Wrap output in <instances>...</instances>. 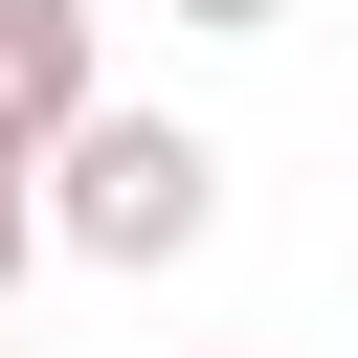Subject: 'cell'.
Listing matches in <instances>:
<instances>
[{"mask_svg": "<svg viewBox=\"0 0 358 358\" xmlns=\"http://www.w3.org/2000/svg\"><path fill=\"white\" fill-rule=\"evenodd\" d=\"M224 224V134H179V112H90V134H45V246L67 268H179Z\"/></svg>", "mask_w": 358, "mask_h": 358, "instance_id": "6da1fadb", "label": "cell"}, {"mask_svg": "<svg viewBox=\"0 0 358 358\" xmlns=\"http://www.w3.org/2000/svg\"><path fill=\"white\" fill-rule=\"evenodd\" d=\"M112 112V22L90 0H0V134L45 157V134H90Z\"/></svg>", "mask_w": 358, "mask_h": 358, "instance_id": "7a4b0ae2", "label": "cell"}, {"mask_svg": "<svg viewBox=\"0 0 358 358\" xmlns=\"http://www.w3.org/2000/svg\"><path fill=\"white\" fill-rule=\"evenodd\" d=\"M22 268H45V157L0 134V313H22Z\"/></svg>", "mask_w": 358, "mask_h": 358, "instance_id": "3957f363", "label": "cell"}, {"mask_svg": "<svg viewBox=\"0 0 358 358\" xmlns=\"http://www.w3.org/2000/svg\"><path fill=\"white\" fill-rule=\"evenodd\" d=\"M179 22H201V45H246V22H291V0H179Z\"/></svg>", "mask_w": 358, "mask_h": 358, "instance_id": "277c9868", "label": "cell"}, {"mask_svg": "<svg viewBox=\"0 0 358 358\" xmlns=\"http://www.w3.org/2000/svg\"><path fill=\"white\" fill-rule=\"evenodd\" d=\"M0 358H22V336H0Z\"/></svg>", "mask_w": 358, "mask_h": 358, "instance_id": "5b68a950", "label": "cell"}]
</instances>
